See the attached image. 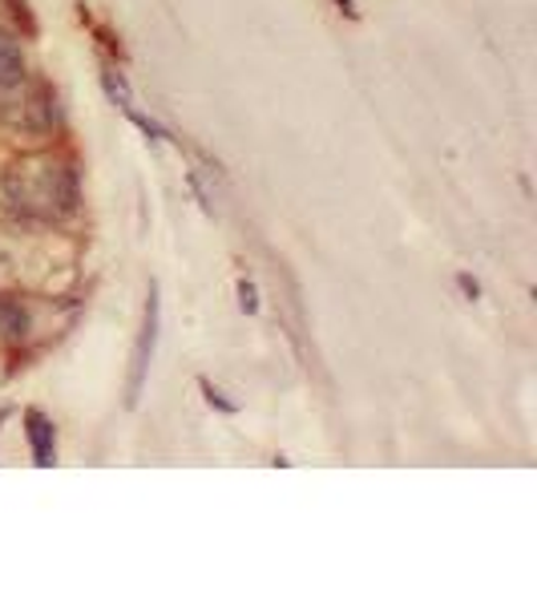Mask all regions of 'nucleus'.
<instances>
[{"label": "nucleus", "mask_w": 537, "mask_h": 606, "mask_svg": "<svg viewBox=\"0 0 537 606\" xmlns=\"http://www.w3.org/2000/svg\"><path fill=\"white\" fill-rule=\"evenodd\" d=\"M36 166V178L41 182H29V178H21L17 170L9 175V195L17 202H21L24 210H41V215H53V210H73V175L65 170V166L49 163V158H33Z\"/></svg>", "instance_id": "1"}, {"label": "nucleus", "mask_w": 537, "mask_h": 606, "mask_svg": "<svg viewBox=\"0 0 537 606\" xmlns=\"http://www.w3.org/2000/svg\"><path fill=\"white\" fill-rule=\"evenodd\" d=\"M158 288H150L146 295V320H141V336H138V348H134V373H129V405H138L141 397V385H146V373H150V361H154V348H158Z\"/></svg>", "instance_id": "2"}, {"label": "nucleus", "mask_w": 537, "mask_h": 606, "mask_svg": "<svg viewBox=\"0 0 537 606\" xmlns=\"http://www.w3.org/2000/svg\"><path fill=\"white\" fill-rule=\"evenodd\" d=\"M24 432H29V445H33V461L41 469L57 466V432H53V420L45 412L29 408L24 412Z\"/></svg>", "instance_id": "3"}, {"label": "nucleus", "mask_w": 537, "mask_h": 606, "mask_svg": "<svg viewBox=\"0 0 537 606\" xmlns=\"http://www.w3.org/2000/svg\"><path fill=\"white\" fill-rule=\"evenodd\" d=\"M24 82V53L9 33H0V90Z\"/></svg>", "instance_id": "4"}, {"label": "nucleus", "mask_w": 537, "mask_h": 606, "mask_svg": "<svg viewBox=\"0 0 537 606\" xmlns=\"http://www.w3.org/2000/svg\"><path fill=\"white\" fill-rule=\"evenodd\" d=\"M199 388H202V397H207V405H211V408H219V412H227V417H234V412H239V405H234V400L222 397V393L211 385V380H207V376H202V380H199Z\"/></svg>", "instance_id": "5"}, {"label": "nucleus", "mask_w": 537, "mask_h": 606, "mask_svg": "<svg viewBox=\"0 0 537 606\" xmlns=\"http://www.w3.org/2000/svg\"><path fill=\"white\" fill-rule=\"evenodd\" d=\"M239 307H243L246 315L259 312V288L251 280H239Z\"/></svg>", "instance_id": "6"}, {"label": "nucleus", "mask_w": 537, "mask_h": 606, "mask_svg": "<svg viewBox=\"0 0 537 606\" xmlns=\"http://www.w3.org/2000/svg\"><path fill=\"white\" fill-rule=\"evenodd\" d=\"M456 283H461V292H465L468 300H477V295H481V283L473 280V275H456Z\"/></svg>", "instance_id": "7"}, {"label": "nucleus", "mask_w": 537, "mask_h": 606, "mask_svg": "<svg viewBox=\"0 0 537 606\" xmlns=\"http://www.w3.org/2000/svg\"><path fill=\"white\" fill-rule=\"evenodd\" d=\"M336 9L344 12V17H351V21L360 17V9H356V0H336Z\"/></svg>", "instance_id": "8"}]
</instances>
